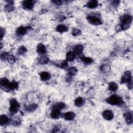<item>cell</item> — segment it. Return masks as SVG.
<instances>
[{"label": "cell", "mask_w": 133, "mask_h": 133, "mask_svg": "<svg viewBox=\"0 0 133 133\" xmlns=\"http://www.w3.org/2000/svg\"><path fill=\"white\" fill-rule=\"evenodd\" d=\"M61 116V112L60 111L57 110V109H52L51 114L50 116L52 118H58Z\"/></svg>", "instance_id": "4fadbf2b"}, {"label": "cell", "mask_w": 133, "mask_h": 133, "mask_svg": "<svg viewBox=\"0 0 133 133\" xmlns=\"http://www.w3.org/2000/svg\"><path fill=\"white\" fill-rule=\"evenodd\" d=\"M10 82L8 81V80L6 78H3L1 80V81H0V85L3 88H8L9 89V85H10Z\"/></svg>", "instance_id": "8fae6325"}, {"label": "cell", "mask_w": 133, "mask_h": 133, "mask_svg": "<svg viewBox=\"0 0 133 133\" xmlns=\"http://www.w3.org/2000/svg\"><path fill=\"white\" fill-rule=\"evenodd\" d=\"M18 88V83L16 82L13 81L10 83L9 85V89L10 90H14Z\"/></svg>", "instance_id": "f546056e"}, {"label": "cell", "mask_w": 133, "mask_h": 133, "mask_svg": "<svg viewBox=\"0 0 133 133\" xmlns=\"http://www.w3.org/2000/svg\"><path fill=\"white\" fill-rule=\"evenodd\" d=\"M68 66V62L66 61H63L62 62V63L61 64V65H60V66H61V68H62V69H65L66 68V67H67V66Z\"/></svg>", "instance_id": "4dcf8cb0"}, {"label": "cell", "mask_w": 133, "mask_h": 133, "mask_svg": "<svg viewBox=\"0 0 133 133\" xmlns=\"http://www.w3.org/2000/svg\"><path fill=\"white\" fill-rule=\"evenodd\" d=\"M8 3L5 6V10L7 11V12H12L13 10H14V6H13V5H12V3L13 2L12 1H9L8 2Z\"/></svg>", "instance_id": "cb8c5ba5"}, {"label": "cell", "mask_w": 133, "mask_h": 133, "mask_svg": "<svg viewBox=\"0 0 133 133\" xmlns=\"http://www.w3.org/2000/svg\"><path fill=\"white\" fill-rule=\"evenodd\" d=\"M36 51L40 54H44L46 52V48L43 44H40L37 46Z\"/></svg>", "instance_id": "7c38bea8"}, {"label": "cell", "mask_w": 133, "mask_h": 133, "mask_svg": "<svg viewBox=\"0 0 133 133\" xmlns=\"http://www.w3.org/2000/svg\"><path fill=\"white\" fill-rule=\"evenodd\" d=\"M40 77H41V79L42 81H45L50 79V76L48 72L44 71V72H42L41 73Z\"/></svg>", "instance_id": "d6986e66"}, {"label": "cell", "mask_w": 133, "mask_h": 133, "mask_svg": "<svg viewBox=\"0 0 133 133\" xmlns=\"http://www.w3.org/2000/svg\"><path fill=\"white\" fill-rule=\"evenodd\" d=\"M132 81V75L130 72L128 71H126L121 78V83H130Z\"/></svg>", "instance_id": "5b68a950"}, {"label": "cell", "mask_w": 133, "mask_h": 133, "mask_svg": "<svg viewBox=\"0 0 133 133\" xmlns=\"http://www.w3.org/2000/svg\"><path fill=\"white\" fill-rule=\"evenodd\" d=\"M102 116L104 119L110 121L114 118V115L111 110H106L102 112Z\"/></svg>", "instance_id": "52a82bcc"}, {"label": "cell", "mask_w": 133, "mask_h": 133, "mask_svg": "<svg viewBox=\"0 0 133 133\" xmlns=\"http://www.w3.org/2000/svg\"><path fill=\"white\" fill-rule=\"evenodd\" d=\"M119 3H120V2L118 1H113L112 2V5L113 6H114V7H117V6L119 5Z\"/></svg>", "instance_id": "1f68e13d"}, {"label": "cell", "mask_w": 133, "mask_h": 133, "mask_svg": "<svg viewBox=\"0 0 133 133\" xmlns=\"http://www.w3.org/2000/svg\"><path fill=\"white\" fill-rule=\"evenodd\" d=\"M73 50L76 54L80 55L81 54L83 50V46L82 45H77L74 46Z\"/></svg>", "instance_id": "5bb4252c"}, {"label": "cell", "mask_w": 133, "mask_h": 133, "mask_svg": "<svg viewBox=\"0 0 133 133\" xmlns=\"http://www.w3.org/2000/svg\"><path fill=\"white\" fill-rule=\"evenodd\" d=\"M1 38H2L5 34V30L2 28H1Z\"/></svg>", "instance_id": "836d02e7"}, {"label": "cell", "mask_w": 133, "mask_h": 133, "mask_svg": "<svg viewBox=\"0 0 133 133\" xmlns=\"http://www.w3.org/2000/svg\"><path fill=\"white\" fill-rule=\"evenodd\" d=\"M66 120L71 121L74 120L76 116V114L74 112H67L65 113L63 116Z\"/></svg>", "instance_id": "ba28073f"}, {"label": "cell", "mask_w": 133, "mask_h": 133, "mask_svg": "<svg viewBox=\"0 0 133 133\" xmlns=\"http://www.w3.org/2000/svg\"><path fill=\"white\" fill-rule=\"evenodd\" d=\"M81 33V30H79L78 29H76V28L74 29L72 31V34L74 36L80 35Z\"/></svg>", "instance_id": "f1b7e54d"}, {"label": "cell", "mask_w": 133, "mask_h": 133, "mask_svg": "<svg viewBox=\"0 0 133 133\" xmlns=\"http://www.w3.org/2000/svg\"><path fill=\"white\" fill-rule=\"evenodd\" d=\"M77 71L76 68L74 67V66H72V67H70L68 69V74L70 76H74L76 74Z\"/></svg>", "instance_id": "484cf974"}, {"label": "cell", "mask_w": 133, "mask_h": 133, "mask_svg": "<svg viewBox=\"0 0 133 133\" xmlns=\"http://www.w3.org/2000/svg\"><path fill=\"white\" fill-rule=\"evenodd\" d=\"M84 102H85L84 99L81 97H78L76 98L74 102L75 105L78 107H80L81 106H82L84 104Z\"/></svg>", "instance_id": "44dd1931"}, {"label": "cell", "mask_w": 133, "mask_h": 133, "mask_svg": "<svg viewBox=\"0 0 133 133\" xmlns=\"http://www.w3.org/2000/svg\"><path fill=\"white\" fill-rule=\"evenodd\" d=\"M98 5V3L97 1H96V0H91V1H90L88 3L87 6L90 9H94L97 7Z\"/></svg>", "instance_id": "e0dca14e"}, {"label": "cell", "mask_w": 133, "mask_h": 133, "mask_svg": "<svg viewBox=\"0 0 133 133\" xmlns=\"http://www.w3.org/2000/svg\"><path fill=\"white\" fill-rule=\"evenodd\" d=\"M20 109V104L15 99H12L10 101V111L12 114H14L18 112Z\"/></svg>", "instance_id": "7a4b0ae2"}, {"label": "cell", "mask_w": 133, "mask_h": 133, "mask_svg": "<svg viewBox=\"0 0 133 133\" xmlns=\"http://www.w3.org/2000/svg\"><path fill=\"white\" fill-rule=\"evenodd\" d=\"M49 62V59L48 57L45 56H43L42 57H41L40 58H39L38 59V62L42 64H48Z\"/></svg>", "instance_id": "603a6c76"}, {"label": "cell", "mask_w": 133, "mask_h": 133, "mask_svg": "<svg viewBox=\"0 0 133 133\" xmlns=\"http://www.w3.org/2000/svg\"><path fill=\"white\" fill-rule=\"evenodd\" d=\"M26 51H27V50H26V48L24 47V46H22L18 50V55H23L26 52Z\"/></svg>", "instance_id": "83f0119b"}, {"label": "cell", "mask_w": 133, "mask_h": 133, "mask_svg": "<svg viewBox=\"0 0 133 133\" xmlns=\"http://www.w3.org/2000/svg\"><path fill=\"white\" fill-rule=\"evenodd\" d=\"M132 22V17L128 15H123L121 19V25L122 29H126L129 28Z\"/></svg>", "instance_id": "6da1fadb"}, {"label": "cell", "mask_w": 133, "mask_h": 133, "mask_svg": "<svg viewBox=\"0 0 133 133\" xmlns=\"http://www.w3.org/2000/svg\"><path fill=\"white\" fill-rule=\"evenodd\" d=\"M126 122L128 124H130L132 123V115L130 112H127L125 114Z\"/></svg>", "instance_id": "30bf717a"}, {"label": "cell", "mask_w": 133, "mask_h": 133, "mask_svg": "<svg viewBox=\"0 0 133 133\" xmlns=\"http://www.w3.org/2000/svg\"><path fill=\"white\" fill-rule=\"evenodd\" d=\"M66 107V105L64 103L62 102H58L55 104L52 107L53 109H57L58 110H62Z\"/></svg>", "instance_id": "ffe728a7"}, {"label": "cell", "mask_w": 133, "mask_h": 133, "mask_svg": "<svg viewBox=\"0 0 133 133\" xmlns=\"http://www.w3.org/2000/svg\"><path fill=\"white\" fill-rule=\"evenodd\" d=\"M76 54L74 52H69L66 55V60L68 62H72L76 58Z\"/></svg>", "instance_id": "9a60e30c"}, {"label": "cell", "mask_w": 133, "mask_h": 133, "mask_svg": "<svg viewBox=\"0 0 133 133\" xmlns=\"http://www.w3.org/2000/svg\"><path fill=\"white\" fill-rule=\"evenodd\" d=\"M81 59L82 60L83 62L86 64H90L92 63V58H89V57H82Z\"/></svg>", "instance_id": "4316f807"}, {"label": "cell", "mask_w": 133, "mask_h": 133, "mask_svg": "<svg viewBox=\"0 0 133 133\" xmlns=\"http://www.w3.org/2000/svg\"><path fill=\"white\" fill-rule=\"evenodd\" d=\"M9 121L10 120L5 115H2L0 117V124L2 126L8 124L9 123Z\"/></svg>", "instance_id": "2e32d148"}, {"label": "cell", "mask_w": 133, "mask_h": 133, "mask_svg": "<svg viewBox=\"0 0 133 133\" xmlns=\"http://www.w3.org/2000/svg\"><path fill=\"white\" fill-rule=\"evenodd\" d=\"M56 30L57 31L60 33H64L68 31V28L64 24H59L57 26L56 28Z\"/></svg>", "instance_id": "ac0fdd59"}, {"label": "cell", "mask_w": 133, "mask_h": 133, "mask_svg": "<svg viewBox=\"0 0 133 133\" xmlns=\"http://www.w3.org/2000/svg\"><path fill=\"white\" fill-rule=\"evenodd\" d=\"M34 2L33 1H24L22 2V6L24 9L28 10H31L34 7Z\"/></svg>", "instance_id": "8992f818"}, {"label": "cell", "mask_w": 133, "mask_h": 133, "mask_svg": "<svg viewBox=\"0 0 133 133\" xmlns=\"http://www.w3.org/2000/svg\"><path fill=\"white\" fill-rule=\"evenodd\" d=\"M118 88V85L116 83L111 82L109 83L108 88H109V90H110L111 92H116V90H117Z\"/></svg>", "instance_id": "7402d4cb"}, {"label": "cell", "mask_w": 133, "mask_h": 133, "mask_svg": "<svg viewBox=\"0 0 133 133\" xmlns=\"http://www.w3.org/2000/svg\"><path fill=\"white\" fill-rule=\"evenodd\" d=\"M53 3H54L56 5H62V1H53L52 2Z\"/></svg>", "instance_id": "d6a6232c"}, {"label": "cell", "mask_w": 133, "mask_h": 133, "mask_svg": "<svg viewBox=\"0 0 133 133\" xmlns=\"http://www.w3.org/2000/svg\"><path fill=\"white\" fill-rule=\"evenodd\" d=\"M38 107V106L36 104H32L26 108V110L28 112H33L36 110Z\"/></svg>", "instance_id": "d4e9b609"}, {"label": "cell", "mask_w": 133, "mask_h": 133, "mask_svg": "<svg viewBox=\"0 0 133 133\" xmlns=\"http://www.w3.org/2000/svg\"><path fill=\"white\" fill-rule=\"evenodd\" d=\"M88 22L93 25H100L102 24V22L99 18L94 16H88L87 17Z\"/></svg>", "instance_id": "277c9868"}, {"label": "cell", "mask_w": 133, "mask_h": 133, "mask_svg": "<svg viewBox=\"0 0 133 133\" xmlns=\"http://www.w3.org/2000/svg\"><path fill=\"white\" fill-rule=\"evenodd\" d=\"M28 28L24 27V26H20L19 27L17 30H16V33L18 36H22L24 35L28 31Z\"/></svg>", "instance_id": "9c48e42d"}, {"label": "cell", "mask_w": 133, "mask_h": 133, "mask_svg": "<svg viewBox=\"0 0 133 133\" xmlns=\"http://www.w3.org/2000/svg\"><path fill=\"white\" fill-rule=\"evenodd\" d=\"M107 102L111 105L120 104L122 102V98L118 95H112L106 100Z\"/></svg>", "instance_id": "3957f363"}]
</instances>
